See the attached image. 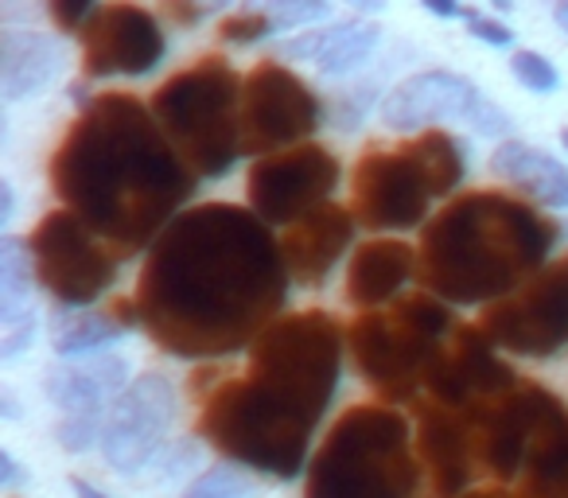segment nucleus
Instances as JSON below:
<instances>
[{"label": "nucleus", "instance_id": "obj_1", "mask_svg": "<svg viewBox=\"0 0 568 498\" xmlns=\"http://www.w3.org/2000/svg\"><path fill=\"white\" fill-rule=\"evenodd\" d=\"M288 281L281 245L257 214L234 203H203L152 242L133 304L160 350L219 358L273 327Z\"/></svg>", "mask_w": 568, "mask_h": 498}, {"label": "nucleus", "instance_id": "obj_2", "mask_svg": "<svg viewBox=\"0 0 568 498\" xmlns=\"http://www.w3.org/2000/svg\"><path fill=\"white\" fill-rule=\"evenodd\" d=\"M51 191L118 257L160 237L195 191L152 110L133 94H102L79 113L51 156Z\"/></svg>", "mask_w": 568, "mask_h": 498}, {"label": "nucleus", "instance_id": "obj_3", "mask_svg": "<svg viewBox=\"0 0 568 498\" xmlns=\"http://www.w3.org/2000/svg\"><path fill=\"white\" fill-rule=\"evenodd\" d=\"M557 226L503 191H467L420 234V285L448 304H498L537 277Z\"/></svg>", "mask_w": 568, "mask_h": 498}, {"label": "nucleus", "instance_id": "obj_4", "mask_svg": "<svg viewBox=\"0 0 568 498\" xmlns=\"http://www.w3.org/2000/svg\"><path fill=\"white\" fill-rule=\"evenodd\" d=\"M417 479L409 420L386 405H355L312 456L304 498H413Z\"/></svg>", "mask_w": 568, "mask_h": 498}, {"label": "nucleus", "instance_id": "obj_5", "mask_svg": "<svg viewBox=\"0 0 568 498\" xmlns=\"http://www.w3.org/2000/svg\"><path fill=\"white\" fill-rule=\"evenodd\" d=\"M242 87L219 55L172 74L152 94V118L195 180H219L242 152Z\"/></svg>", "mask_w": 568, "mask_h": 498}, {"label": "nucleus", "instance_id": "obj_6", "mask_svg": "<svg viewBox=\"0 0 568 498\" xmlns=\"http://www.w3.org/2000/svg\"><path fill=\"white\" fill-rule=\"evenodd\" d=\"M464 180V152L440 129L413 136L402 149H371L351 180V214L371 230H409L433 199L452 195Z\"/></svg>", "mask_w": 568, "mask_h": 498}, {"label": "nucleus", "instance_id": "obj_7", "mask_svg": "<svg viewBox=\"0 0 568 498\" xmlns=\"http://www.w3.org/2000/svg\"><path fill=\"white\" fill-rule=\"evenodd\" d=\"M312 420L268 397L250 378L219 382L203 397L199 436L242 467H257L276 479H296L308 467Z\"/></svg>", "mask_w": 568, "mask_h": 498}, {"label": "nucleus", "instance_id": "obj_8", "mask_svg": "<svg viewBox=\"0 0 568 498\" xmlns=\"http://www.w3.org/2000/svg\"><path fill=\"white\" fill-rule=\"evenodd\" d=\"M452 327V312L436 296L413 293L389 308L363 312L347 327V343L358 374L386 402H413Z\"/></svg>", "mask_w": 568, "mask_h": 498}, {"label": "nucleus", "instance_id": "obj_9", "mask_svg": "<svg viewBox=\"0 0 568 498\" xmlns=\"http://www.w3.org/2000/svg\"><path fill=\"white\" fill-rule=\"evenodd\" d=\"M343 366V327L327 312L284 316L250 347V374L268 397L316 425L332 405Z\"/></svg>", "mask_w": 568, "mask_h": 498}, {"label": "nucleus", "instance_id": "obj_10", "mask_svg": "<svg viewBox=\"0 0 568 498\" xmlns=\"http://www.w3.org/2000/svg\"><path fill=\"white\" fill-rule=\"evenodd\" d=\"M36 281L63 308L94 304L118 277L121 257L71 211H51L28 237Z\"/></svg>", "mask_w": 568, "mask_h": 498}, {"label": "nucleus", "instance_id": "obj_11", "mask_svg": "<svg viewBox=\"0 0 568 498\" xmlns=\"http://www.w3.org/2000/svg\"><path fill=\"white\" fill-rule=\"evenodd\" d=\"M479 332L490 347L526 358H552L568 347V257L537 277H529L518 293L490 304L483 312Z\"/></svg>", "mask_w": 568, "mask_h": 498}, {"label": "nucleus", "instance_id": "obj_12", "mask_svg": "<svg viewBox=\"0 0 568 498\" xmlns=\"http://www.w3.org/2000/svg\"><path fill=\"white\" fill-rule=\"evenodd\" d=\"M320 129V98L281 63H257L242 87V152L265 160Z\"/></svg>", "mask_w": 568, "mask_h": 498}, {"label": "nucleus", "instance_id": "obj_13", "mask_svg": "<svg viewBox=\"0 0 568 498\" xmlns=\"http://www.w3.org/2000/svg\"><path fill=\"white\" fill-rule=\"evenodd\" d=\"M339 183V160L324 144H301L281 156H265L245 175V195L265 226H293L327 203Z\"/></svg>", "mask_w": 568, "mask_h": 498}, {"label": "nucleus", "instance_id": "obj_14", "mask_svg": "<svg viewBox=\"0 0 568 498\" xmlns=\"http://www.w3.org/2000/svg\"><path fill=\"white\" fill-rule=\"evenodd\" d=\"M382 121L389 129H417L436 121H464L483 136L510 133V113L483 98L475 82L452 71H420L405 79L382 105Z\"/></svg>", "mask_w": 568, "mask_h": 498}, {"label": "nucleus", "instance_id": "obj_15", "mask_svg": "<svg viewBox=\"0 0 568 498\" xmlns=\"http://www.w3.org/2000/svg\"><path fill=\"white\" fill-rule=\"evenodd\" d=\"M87 79L149 74L164 59V28L141 4H98L79 32Z\"/></svg>", "mask_w": 568, "mask_h": 498}, {"label": "nucleus", "instance_id": "obj_16", "mask_svg": "<svg viewBox=\"0 0 568 498\" xmlns=\"http://www.w3.org/2000/svg\"><path fill=\"white\" fill-rule=\"evenodd\" d=\"M514 386H518L514 370L495 355L479 327H452L425 378L428 402L448 405V409H475V405L510 394Z\"/></svg>", "mask_w": 568, "mask_h": 498}, {"label": "nucleus", "instance_id": "obj_17", "mask_svg": "<svg viewBox=\"0 0 568 498\" xmlns=\"http://www.w3.org/2000/svg\"><path fill=\"white\" fill-rule=\"evenodd\" d=\"M175 420V389L164 374H141L118 405L110 409L102 433V451L110 467L136 471L152 459V451L164 444L168 428Z\"/></svg>", "mask_w": 568, "mask_h": 498}, {"label": "nucleus", "instance_id": "obj_18", "mask_svg": "<svg viewBox=\"0 0 568 498\" xmlns=\"http://www.w3.org/2000/svg\"><path fill=\"white\" fill-rule=\"evenodd\" d=\"M125 374L129 366L121 358H94V363L48 370V397L63 413V425H59V444L63 448L87 451L94 444V436L105 433V405H118V397L125 394Z\"/></svg>", "mask_w": 568, "mask_h": 498}, {"label": "nucleus", "instance_id": "obj_19", "mask_svg": "<svg viewBox=\"0 0 568 498\" xmlns=\"http://www.w3.org/2000/svg\"><path fill=\"white\" fill-rule=\"evenodd\" d=\"M475 409H448L436 402L420 405V456L433 475L436 498H459L471 482L475 464H479Z\"/></svg>", "mask_w": 568, "mask_h": 498}, {"label": "nucleus", "instance_id": "obj_20", "mask_svg": "<svg viewBox=\"0 0 568 498\" xmlns=\"http://www.w3.org/2000/svg\"><path fill=\"white\" fill-rule=\"evenodd\" d=\"M351 234H355V214L343 206L324 203L312 214H304L281 237V257L288 277L301 285H324V277L339 265L343 250L351 245Z\"/></svg>", "mask_w": 568, "mask_h": 498}, {"label": "nucleus", "instance_id": "obj_21", "mask_svg": "<svg viewBox=\"0 0 568 498\" xmlns=\"http://www.w3.org/2000/svg\"><path fill=\"white\" fill-rule=\"evenodd\" d=\"M413 277V250L405 242H366L347 265V301L363 312L394 301Z\"/></svg>", "mask_w": 568, "mask_h": 498}, {"label": "nucleus", "instance_id": "obj_22", "mask_svg": "<svg viewBox=\"0 0 568 498\" xmlns=\"http://www.w3.org/2000/svg\"><path fill=\"white\" fill-rule=\"evenodd\" d=\"M378 48V28L366 24V20H343L332 28H312L293 40H284L281 59H304V63H316L324 74H347L358 63H366V55Z\"/></svg>", "mask_w": 568, "mask_h": 498}, {"label": "nucleus", "instance_id": "obj_23", "mask_svg": "<svg viewBox=\"0 0 568 498\" xmlns=\"http://www.w3.org/2000/svg\"><path fill=\"white\" fill-rule=\"evenodd\" d=\"M0 327H4L0 358H17L32 343V254L20 237L0 242Z\"/></svg>", "mask_w": 568, "mask_h": 498}, {"label": "nucleus", "instance_id": "obj_24", "mask_svg": "<svg viewBox=\"0 0 568 498\" xmlns=\"http://www.w3.org/2000/svg\"><path fill=\"white\" fill-rule=\"evenodd\" d=\"M490 167L503 180H510L514 187L526 191L534 203L552 206V211H568V167L557 156H549V152L521 141H506L498 144Z\"/></svg>", "mask_w": 568, "mask_h": 498}, {"label": "nucleus", "instance_id": "obj_25", "mask_svg": "<svg viewBox=\"0 0 568 498\" xmlns=\"http://www.w3.org/2000/svg\"><path fill=\"white\" fill-rule=\"evenodd\" d=\"M55 63L59 48L48 35L20 32V28H4L0 32V87H4L9 102L40 94L51 74H55Z\"/></svg>", "mask_w": 568, "mask_h": 498}, {"label": "nucleus", "instance_id": "obj_26", "mask_svg": "<svg viewBox=\"0 0 568 498\" xmlns=\"http://www.w3.org/2000/svg\"><path fill=\"white\" fill-rule=\"evenodd\" d=\"M125 327L113 319V312H59L55 316V350L63 358H79L90 350L113 343Z\"/></svg>", "mask_w": 568, "mask_h": 498}, {"label": "nucleus", "instance_id": "obj_27", "mask_svg": "<svg viewBox=\"0 0 568 498\" xmlns=\"http://www.w3.org/2000/svg\"><path fill=\"white\" fill-rule=\"evenodd\" d=\"M250 495V479L237 467H211L206 475H199L183 498H245Z\"/></svg>", "mask_w": 568, "mask_h": 498}, {"label": "nucleus", "instance_id": "obj_28", "mask_svg": "<svg viewBox=\"0 0 568 498\" xmlns=\"http://www.w3.org/2000/svg\"><path fill=\"white\" fill-rule=\"evenodd\" d=\"M268 32H281V28H276V20L268 17V9L230 12V17L219 24V35L226 43H257V40H265Z\"/></svg>", "mask_w": 568, "mask_h": 498}, {"label": "nucleus", "instance_id": "obj_29", "mask_svg": "<svg viewBox=\"0 0 568 498\" xmlns=\"http://www.w3.org/2000/svg\"><path fill=\"white\" fill-rule=\"evenodd\" d=\"M510 71H514V79L526 90H534V94H552V90L560 87L557 67L545 55H537V51H518V55L510 59Z\"/></svg>", "mask_w": 568, "mask_h": 498}, {"label": "nucleus", "instance_id": "obj_30", "mask_svg": "<svg viewBox=\"0 0 568 498\" xmlns=\"http://www.w3.org/2000/svg\"><path fill=\"white\" fill-rule=\"evenodd\" d=\"M459 20L471 28V35H479V40L490 43V48H510L514 32L506 24H498V20L483 17V12H475V9H464V17H459Z\"/></svg>", "mask_w": 568, "mask_h": 498}, {"label": "nucleus", "instance_id": "obj_31", "mask_svg": "<svg viewBox=\"0 0 568 498\" xmlns=\"http://www.w3.org/2000/svg\"><path fill=\"white\" fill-rule=\"evenodd\" d=\"M268 17L276 20V28H293V24H312V20L327 17V4H265Z\"/></svg>", "mask_w": 568, "mask_h": 498}, {"label": "nucleus", "instance_id": "obj_32", "mask_svg": "<svg viewBox=\"0 0 568 498\" xmlns=\"http://www.w3.org/2000/svg\"><path fill=\"white\" fill-rule=\"evenodd\" d=\"M94 9L98 4H87V0H79V4H71V0H51V17H55V24L74 35L87 28V20L94 17Z\"/></svg>", "mask_w": 568, "mask_h": 498}, {"label": "nucleus", "instance_id": "obj_33", "mask_svg": "<svg viewBox=\"0 0 568 498\" xmlns=\"http://www.w3.org/2000/svg\"><path fill=\"white\" fill-rule=\"evenodd\" d=\"M20 479H24V475H20V464L12 459V451H0V482H4V487H17Z\"/></svg>", "mask_w": 568, "mask_h": 498}, {"label": "nucleus", "instance_id": "obj_34", "mask_svg": "<svg viewBox=\"0 0 568 498\" xmlns=\"http://www.w3.org/2000/svg\"><path fill=\"white\" fill-rule=\"evenodd\" d=\"M425 9L433 12V17H464V9H456L448 0H425Z\"/></svg>", "mask_w": 568, "mask_h": 498}, {"label": "nucleus", "instance_id": "obj_35", "mask_svg": "<svg viewBox=\"0 0 568 498\" xmlns=\"http://www.w3.org/2000/svg\"><path fill=\"white\" fill-rule=\"evenodd\" d=\"M12 218V187L9 183H0V222Z\"/></svg>", "mask_w": 568, "mask_h": 498}, {"label": "nucleus", "instance_id": "obj_36", "mask_svg": "<svg viewBox=\"0 0 568 498\" xmlns=\"http://www.w3.org/2000/svg\"><path fill=\"white\" fill-rule=\"evenodd\" d=\"M71 487H74V495H79V498H110V495H105V490L90 487V482H87V479H74V482H71Z\"/></svg>", "mask_w": 568, "mask_h": 498}, {"label": "nucleus", "instance_id": "obj_37", "mask_svg": "<svg viewBox=\"0 0 568 498\" xmlns=\"http://www.w3.org/2000/svg\"><path fill=\"white\" fill-rule=\"evenodd\" d=\"M552 17H557V24L568 32V4H557V9H552Z\"/></svg>", "mask_w": 568, "mask_h": 498}, {"label": "nucleus", "instance_id": "obj_38", "mask_svg": "<svg viewBox=\"0 0 568 498\" xmlns=\"http://www.w3.org/2000/svg\"><path fill=\"white\" fill-rule=\"evenodd\" d=\"M471 498H503V495H471Z\"/></svg>", "mask_w": 568, "mask_h": 498}, {"label": "nucleus", "instance_id": "obj_39", "mask_svg": "<svg viewBox=\"0 0 568 498\" xmlns=\"http://www.w3.org/2000/svg\"><path fill=\"white\" fill-rule=\"evenodd\" d=\"M560 141H565V149H568V129H565V133H560Z\"/></svg>", "mask_w": 568, "mask_h": 498}]
</instances>
